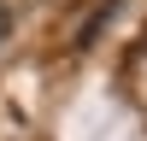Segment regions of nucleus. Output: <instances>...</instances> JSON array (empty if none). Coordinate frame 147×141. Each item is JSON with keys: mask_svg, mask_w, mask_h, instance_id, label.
I'll list each match as a JSON object with an SVG mask.
<instances>
[{"mask_svg": "<svg viewBox=\"0 0 147 141\" xmlns=\"http://www.w3.org/2000/svg\"><path fill=\"white\" fill-rule=\"evenodd\" d=\"M0 35H6V6H0Z\"/></svg>", "mask_w": 147, "mask_h": 141, "instance_id": "nucleus-1", "label": "nucleus"}]
</instances>
